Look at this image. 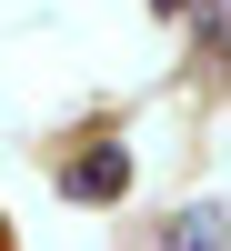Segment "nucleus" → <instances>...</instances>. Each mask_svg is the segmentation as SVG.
I'll return each instance as SVG.
<instances>
[{"mask_svg": "<svg viewBox=\"0 0 231 251\" xmlns=\"http://www.w3.org/2000/svg\"><path fill=\"white\" fill-rule=\"evenodd\" d=\"M151 10H191V0H151Z\"/></svg>", "mask_w": 231, "mask_h": 251, "instance_id": "obj_4", "label": "nucleus"}, {"mask_svg": "<svg viewBox=\"0 0 231 251\" xmlns=\"http://www.w3.org/2000/svg\"><path fill=\"white\" fill-rule=\"evenodd\" d=\"M201 30H211V50L231 60V0H201Z\"/></svg>", "mask_w": 231, "mask_h": 251, "instance_id": "obj_3", "label": "nucleus"}, {"mask_svg": "<svg viewBox=\"0 0 231 251\" xmlns=\"http://www.w3.org/2000/svg\"><path fill=\"white\" fill-rule=\"evenodd\" d=\"M71 201H121V181H131V151H121V141H91V151L71 161Z\"/></svg>", "mask_w": 231, "mask_h": 251, "instance_id": "obj_1", "label": "nucleus"}, {"mask_svg": "<svg viewBox=\"0 0 231 251\" xmlns=\"http://www.w3.org/2000/svg\"><path fill=\"white\" fill-rule=\"evenodd\" d=\"M161 251H231V211L221 201H191V211L161 231Z\"/></svg>", "mask_w": 231, "mask_h": 251, "instance_id": "obj_2", "label": "nucleus"}]
</instances>
